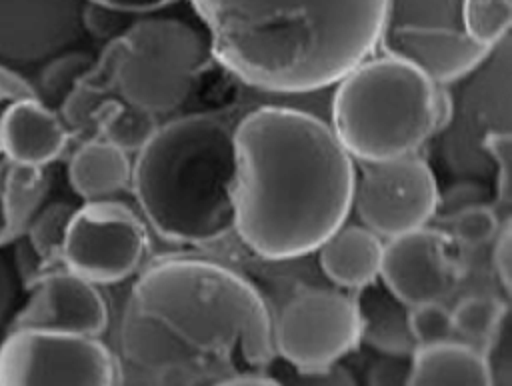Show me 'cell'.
<instances>
[{
	"label": "cell",
	"mask_w": 512,
	"mask_h": 386,
	"mask_svg": "<svg viewBox=\"0 0 512 386\" xmlns=\"http://www.w3.org/2000/svg\"><path fill=\"white\" fill-rule=\"evenodd\" d=\"M116 358L128 384H236L274 362L272 314L230 266L162 258L130 288Z\"/></svg>",
	"instance_id": "obj_1"
},
{
	"label": "cell",
	"mask_w": 512,
	"mask_h": 386,
	"mask_svg": "<svg viewBox=\"0 0 512 386\" xmlns=\"http://www.w3.org/2000/svg\"><path fill=\"white\" fill-rule=\"evenodd\" d=\"M356 162L320 116L260 104L234 132V232L262 260L316 252L352 210Z\"/></svg>",
	"instance_id": "obj_2"
},
{
	"label": "cell",
	"mask_w": 512,
	"mask_h": 386,
	"mask_svg": "<svg viewBox=\"0 0 512 386\" xmlns=\"http://www.w3.org/2000/svg\"><path fill=\"white\" fill-rule=\"evenodd\" d=\"M216 64L284 96L334 86L376 52L386 0H190Z\"/></svg>",
	"instance_id": "obj_3"
},
{
	"label": "cell",
	"mask_w": 512,
	"mask_h": 386,
	"mask_svg": "<svg viewBox=\"0 0 512 386\" xmlns=\"http://www.w3.org/2000/svg\"><path fill=\"white\" fill-rule=\"evenodd\" d=\"M240 114L214 110L160 124L132 158L130 190L162 240L208 246L234 232V132Z\"/></svg>",
	"instance_id": "obj_4"
},
{
	"label": "cell",
	"mask_w": 512,
	"mask_h": 386,
	"mask_svg": "<svg viewBox=\"0 0 512 386\" xmlns=\"http://www.w3.org/2000/svg\"><path fill=\"white\" fill-rule=\"evenodd\" d=\"M452 114L446 84L394 56H370L348 70L330 98V128L354 162L416 154Z\"/></svg>",
	"instance_id": "obj_5"
},
{
	"label": "cell",
	"mask_w": 512,
	"mask_h": 386,
	"mask_svg": "<svg viewBox=\"0 0 512 386\" xmlns=\"http://www.w3.org/2000/svg\"><path fill=\"white\" fill-rule=\"evenodd\" d=\"M512 0H386L376 50L452 84L510 34Z\"/></svg>",
	"instance_id": "obj_6"
},
{
	"label": "cell",
	"mask_w": 512,
	"mask_h": 386,
	"mask_svg": "<svg viewBox=\"0 0 512 386\" xmlns=\"http://www.w3.org/2000/svg\"><path fill=\"white\" fill-rule=\"evenodd\" d=\"M122 42L116 94L156 116L180 108L214 62L208 38L176 18L142 14Z\"/></svg>",
	"instance_id": "obj_7"
},
{
	"label": "cell",
	"mask_w": 512,
	"mask_h": 386,
	"mask_svg": "<svg viewBox=\"0 0 512 386\" xmlns=\"http://www.w3.org/2000/svg\"><path fill=\"white\" fill-rule=\"evenodd\" d=\"M510 34L466 76L448 84L452 114L436 136L450 172L464 178L492 176V164L482 150L490 132L510 130Z\"/></svg>",
	"instance_id": "obj_8"
},
{
	"label": "cell",
	"mask_w": 512,
	"mask_h": 386,
	"mask_svg": "<svg viewBox=\"0 0 512 386\" xmlns=\"http://www.w3.org/2000/svg\"><path fill=\"white\" fill-rule=\"evenodd\" d=\"M150 232L132 206L106 198L74 208L62 244V266L94 284H116L142 268Z\"/></svg>",
	"instance_id": "obj_9"
},
{
	"label": "cell",
	"mask_w": 512,
	"mask_h": 386,
	"mask_svg": "<svg viewBox=\"0 0 512 386\" xmlns=\"http://www.w3.org/2000/svg\"><path fill=\"white\" fill-rule=\"evenodd\" d=\"M358 300L338 288H306L272 320L278 356L302 374H324L362 340Z\"/></svg>",
	"instance_id": "obj_10"
},
{
	"label": "cell",
	"mask_w": 512,
	"mask_h": 386,
	"mask_svg": "<svg viewBox=\"0 0 512 386\" xmlns=\"http://www.w3.org/2000/svg\"><path fill=\"white\" fill-rule=\"evenodd\" d=\"M122 384L118 358L98 336L12 328L0 342V386Z\"/></svg>",
	"instance_id": "obj_11"
},
{
	"label": "cell",
	"mask_w": 512,
	"mask_h": 386,
	"mask_svg": "<svg viewBox=\"0 0 512 386\" xmlns=\"http://www.w3.org/2000/svg\"><path fill=\"white\" fill-rule=\"evenodd\" d=\"M88 0H0V72L34 90L56 58L82 50Z\"/></svg>",
	"instance_id": "obj_12"
},
{
	"label": "cell",
	"mask_w": 512,
	"mask_h": 386,
	"mask_svg": "<svg viewBox=\"0 0 512 386\" xmlns=\"http://www.w3.org/2000/svg\"><path fill=\"white\" fill-rule=\"evenodd\" d=\"M358 164L352 208L362 226L388 240L432 220L440 192L426 160L410 154Z\"/></svg>",
	"instance_id": "obj_13"
},
{
	"label": "cell",
	"mask_w": 512,
	"mask_h": 386,
	"mask_svg": "<svg viewBox=\"0 0 512 386\" xmlns=\"http://www.w3.org/2000/svg\"><path fill=\"white\" fill-rule=\"evenodd\" d=\"M384 288L402 306L444 302L462 280V266L452 254L450 234L416 228L384 242L380 274Z\"/></svg>",
	"instance_id": "obj_14"
},
{
	"label": "cell",
	"mask_w": 512,
	"mask_h": 386,
	"mask_svg": "<svg viewBox=\"0 0 512 386\" xmlns=\"http://www.w3.org/2000/svg\"><path fill=\"white\" fill-rule=\"evenodd\" d=\"M110 320L108 302L98 284L62 268L40 274L26 304L14 316L12 328L54 330L100 336Z\"/></svg>",
	"instance_id": "obj_15"
},
{
	"label": "cell",
	"mask_w": 512,
	"mask_h": 386,
	"mask_svg": "<svg viewBox=\"0 0 512 386\" xmlns=\"http://www.w3.org/2000/svg\"><path fill=\"white\" fill-rule=\"evenodd\" d=\"M64 120L40 98H12L0 112V150L12 166L42 168L66 148Z\"/></svg>",
	"instance_id": "obj_16"
},
{
	"label": "cell",
	"mask_w": 512,
	"mask_h": 386,
	"mask_svg": "<svg viewBox=\"0 0 512 386\" xmlns=\"http://www.w3.org/2000/svg\"><path fill=\"white\" fill-rule=\"evenodd\" d=\"M384 240L360 224L340 226L318 248L324 276L338 288L362 290L374 286L380 274Z\"/></svg>",
	"instance_id": "obj_17"
},
{
	"label": "cell",
	"mask_w": 512,
	"mask_h": 386,
	"mask_svg": "<svg viewBox=\"0 0 512 386\" xmlns=\"http://www.w3.org/2000/svg\"><path fill=\"white\" fill-rule=\"evenodd\" d=\"M130 176V154L100 136L88 138L68 164V182L84 202L114 198L130 188Z\"/></svg>",
	"instance_id": "obj_18"
},
{
	"label": "cell",
	"mask_w": 512,
	"mask_h": 386,
	"mask_svg": "<svg viewBox=\"0 0 512 386\" xmlns=\"http://www.w3.org/2000/svg\"><path fill=\"white\" fill-rule=\"evenodd\" d=\"M406 384H492L486 356L470 344L442 340L416 346L408 360Z\"/></svg>",
	"instance_id": "obj_19"
},
{
	"label": "cell",
	"mask_w": 512,
	"mask_h": 386,
	"mask_svg": "<svg viewBox=\"0 0 512 386\" xmlns=\"http://www.w3.org/2000/svg\"><path fill=\"white\" fill-rule=\"evenodd\" d=\"M96 122L98 136L116 144L128 154L138 152L160 126L156 114L132 106L118 96L102 102L96 114Z\"/></svg>",
	"instance_id": "obj_20"
},
{
	"label": "cell",
	"mask_w": 512,
	"mask_h": 386,
	"mask_svg": "<svg viewBox=\"0 0 512 386\" xmlns=\"http://www.w3.org/2000/svg\"><path fill=\"white\" fill-rule=\"evenodd\" d=\"M452 314V328L468 340L488 342L496 328L508 318V302L494 296H466Z\"/></svg>",
	"instance_id": "obj_21"
},
{
	"label": "cell",
	"mask_w": 512,
	"mask_h": 386,
	"mask_svg": "<svg viewBox=\"0 0 512 386\" xmlns=\"http://www.w3.org/2000/svg\"><path fill=\"white\" fill-rule=\"evenodd\" d=\"M72 210H74L72 206L62 202L50 204L38 214V218L32 222L28 230L26 240L44 270L56 262H62L64 232H66V224Z\"/></svg>",
	"instance_id": "obj_22"
},
{
	"label": "cell",
	"mask_w": 512,
	"mask_h": 386,
	"mask_svg": "<svg viewBox=\"0 0 512 386\" xmlns=\"http://www.w3.org/2000/svg\"><path fill=\"white\" fill-rule=\"evenodd\" d=\"M94 56L86 50H74L68 52L56 60H52L42 74L38 76V82L34 90L42 96H46L48 102L60 104L66 100V96L72 92L76 82L80 80L82 74L90 70L94 64Z\"/></svg>",
	"instance_id": "obj_23"
},
{
	"label": "cell",
	"mask_w": 512,
	"mask_h": 386,
	"mask_svg": "<svg viewBox=\"0 0 512 386\" xmlns=\"http://www.w3.org/2000/svg\"><path fill=\"white\" fill-rule=\"evenodd\" d=\"M406 328L414 346L436 344L454 334L452 314L442 302H424L406 308Z\"/></svg>",
	"instance_id": "obj_24"
},
{
	"label": "cell",
	"mask_w": 512,
	"mask_h": 386,
	"mask_svg": "<svg viewBox=\"0 0 512 386\" xmlns=\"http://www.w3.org/2000/svg\"><path fill=\"white\" fill-rule=\"evenodd\" d=\"M500 216L484 204H470L460 208L452 216V234L450 238L458 240L466 248H478L496 236L500 228Z\"/></svg>",
	"instance_id": "obj_25"
},
{
	"label": "cell",
	"mask_w": 512,
	"mask_h": 386,
	"mask_svg": "<svg viewBox=\"0 0 512 386\" xmlns=\"http://www.w3.org/2000/svg\"><path fill=\"white\" fill-rule=\"evenodd\" d=\"M482 150L492 164V176L496 180V198L502 206L510 204L512 198V136L510 130L490 132L482 140Z\"/></svg>",
	"instance_id": "obj_26"
},
{
	"label": "cell",
	"mask_w": 512,
	"mask_h": 386,
	"mask_svg": "<svg viewBox=\"0 0 512 386\" xmlns=\"http://www.w3.org/2000/svg\"><path fill=\"white\" fill-rule=\"evenodd\" d=\"M134 14L122 12V10H114L96 2H86L84 6V28L88 36L94 38H118L126 32V28L132 24Z\"/></svg>",
	"instance_id": "obj_27"
},
{
	"label": "cell",
	"mask_w": 512,
	"mask_h": 386,
	"mask_svg": "<svg viewBox=\"0 0 512 386\" xmlns=\"http://www.w3.org/2000/svg\"><path fill=\"white\" fill-rule=\"evenodd\" d=\"M492 270L506 294L510 296V278H512V228H510V216H506L500 222V228L496 236L492 238Z\"/></svg>",
	"instance_id": "obj_28"
},
{
	"label": "cell",
	"mask_w": 512,
	"mask_h": 386,
	"mask_svg": "<svg viewBox=\"0 0 512 386\" xmlns=\"http://www.w3.org/2000/svg\"><path fill=\"white\" fill-rule=\"evenodd\" d=\"M18 268L14 254L0 246V324L8 318L18 298Z\"/></svg>",
	"instance_id": "obj_29"
},
{
	"label": "cell",
	"mask_w": 512,
	"mask_h": 386,
	"mask_svg": "<svg viewBox=\"0 0 512 386\" xmlns=\"http://www.w3.org/2000/svg\"><path fill=\"white\" fill-rule=\"evenodd\" d=\"M12 100L10 94H2L0 96V112L2 108ZM10 162L6 160V156L0 150V238L10 230L12 226V208H10V188H8V172H10Z\"/></svg>",
	"instance_id": "obj_30"
},
{
	"label": "cell",
	"mask_w": 512,
	"mask_h": 386,
	"mask_svg": "<svg viewBox=\"0 0 512 386\" xmlns=\"http://www.w3.org/2000/svg\"><path fill=\"white\" fill-rule=\"evenodd\" d=\"M88 2H96L114 10H122L134 16H142V14H152L156 10H162L178 0H88Z\"/></svg>",
	"instance_id": "obj_31"
}]
</instances>
